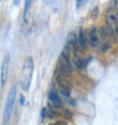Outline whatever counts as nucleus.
<instances>
[{"mask_svg":"<svg viewBox=\"0 0 118 125\" xmlns=\"http://www.w3.org/2000/svg\"><path fill=\"white\" fill-rule=\"evenodd\" d=\"M15 93H16V89L15 86L11 88L8 94V99H7V104H6V109H5V122H8V119L10 117V113L13 110L14 107V101H15Z\"/></svg>","mask_w":118,"mask_h":125,"instance_id":"f257e3e1","label":"nucleus"},{"mask_svg":"<svg viewBox=\"0 0 118 125\" xmlns=\"http://www.w3.org/2000/svg\"><path fill=\"white\" fill-rule=\"evenodd\" d=\"M88 43H90V46L91 47L98 46L99 44V38H98V35H97V29H95V27H92L91 30L88 31Z\"/></svg>","mask_w":118,"mask_h":125,"instance_id":"f03ea898","label":"nucleus"},{"mask_svg":"<svg viewBox=\"0 0 118 125\" xmlns=\"http://www.w3.org/2000/svg\"><path fill=\"white\" fill-rule=\"evenodd\" d=\"M8 62H9V56L7 55L5 57V60L2 62V68H1V85H5L6 82V75H7V69H8Z\"/></svg>","mask_w":118,"mask_h":125,"instance_id":"7ed1b4c3","label":"nucleus"},{"mask_svg":"<svg viewBox=\"0 0 118 125\" xmlns=\"http://www.w3.org/2000/svg\"><path fill=\"white\" fill-rule=\"evenodd\" d=\"M77 42H79V48L82 49V51H84V50L86 49L88 41H86L85 34H84V31L83 30H79V35H77Z\"/></svg>","mask_w":118,"mask_h":125,"instance_id":"20e7f679","label":"nucleus"},{"mask_svg":"<svg viewBox=\"0 0 118 125\" xmlns=\"http://www.w3.org/2000/svg\"><path fill=\"white\" fill-rule=\"evenodd\" d=\"M59 71L62 75H70L73 72L72 65L70 64H67V62H60L59 65Z\"/></svg>","mask_w":118,"mask_h":125,"instance_id":"39448f33","label":"nucleus"},{"mask_svg":"<svg viewBox=\"0 0 118 125\" xmlns=\"http://www.w3.org/2000/svg\"><path fill=\"white\" fill-rule=\"evenodd\" d=\"M49 99H50V101L53 104V106H55V107H57V108H59V107L61 106V100L59 99V95H58V93H57L56 91L50 92Z\"/></svg>","mask_w":118,"mask_h":125,"instance_id":"423d86ee","label":"nucleus"},{"mask_svg":"<svg viewBox=\"0 0 118 125\" xmlns=\"http://www.w3.org/2000/svg\"><path fill=\"white\" fill-rule=\"evenodd\" d=\"M86 65V62L83 58H79V57H76L75 59V66L77 67L79 69H83L84 67H85Z\"/></svg>","mask_w":118,"mask_h":125,"instance_id":"0eeeda50","label":"nucleus"},{"mask_svg":"<svg viewBox=\"0 0 118 125\" xmlns=\"http://www.w3.org/2000/svg\"><path fill=\"white\" fill-rule=\"evenodd\" d=\"M60 93H61L64 97H69L70 90H69L68 86H61V88H60Z\"/></svg>","mask_w":118,"mask_h":125,"instance_id":"6e6552de","label":"nucleus"},{"mask_svg":"<svg viewBox=\"0 0 118 125\" xmlns=\"http://www.w3.org/2000/svg\"><path fill=\"white\" fill-rule=\"evenodd\" d=\"M110 47L111 46H110V43L109 42H103L102 43V46H101V50L102 51H107L108 49H110Z\"/></svg>","mask_w":118,"mask_h":125,"instance_id":"1a4fd4ad","label":"nucleus"},{"mask_svg":"<svg viewBox=\"0 0 118 125\" xmlns=\"http://www.w3.org/2000/svg\"><path fill=\"white\" fill-rule=\"evenodd\" d=\"M62 115H64V117H65V118H72V116H73L72 115V112H70V110H68V109H65Z\"/></svg>","mask_w":118,"mask_h":125,"instance_id":"9d476101","label":"nucleus"},{"mask_svg":"<svg viewBox=\"0 0 118 125\" xmlns=\"http://www.w3.org/2000/svg\"><path fill=\"white\" fill-rule=\"evenodd\" d=\"M114 27H115V32H116V34L118 35V21L116 22L115 24H114Z\"/></svg>","mask_w":118,"mask_h":125,"instance_id":"9b49d317","label":"nucleus"},{"mask_svg":"<svg viewBox=\"0 0 118 125\" xmlns=\"http://www.w3.org/2000/svg\"><path fill=\"white\" fill-rule=\"evenodd\" d=\"M82 3H84V1H76V6H77V8H79V7L82 6Z\"/></svg>","mask_w":118,"mask_h":125,"instance_id":"f8f14e48","label":"nucleus"},{"mask_svg":"<svg viewBox=\"0 0 118 125\" xmlns=\"http://www.w3.org/2000/svg\"><path fill=\"white\" fill-rule=\"evenodd\" d=\"M53 125H65V123L64 122H61V121H58V122H56Z\"/></svg>","mask_w":118,"mask_h":125,"instance_id":"ddd939ff","label":"nucleus"},{"mask_svg":"<svg viewBox=\"0 0 118 125\" xmlns=\"http://www.w3.org/2000/svg\"><path fill=\"white\" fill-rule=\"evenodd\" d=\"M24 101H25V99H24V97H23V95H22V97H20V104L23 105V104H24Z\"/></svg>","mask_w":118,"mask_h":125,"instance_id":"4468645a","label":"nucleus"}]
</instances>
